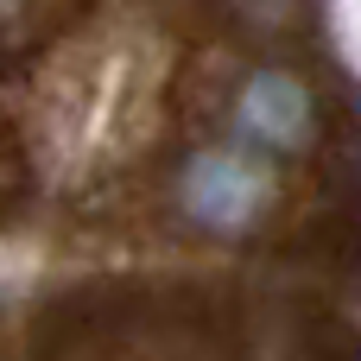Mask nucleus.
<instances>
[{
	"label": "nucleus",
	"mask_w": 361,
	"mask_h": 361,
	"mask_svg": "<svg viewBox=\"0 0 361 361\" xmlns=\"http://www.w3.org/2000/svg\"><path fill=\"white\" fill-rule=\"evenodd\" d=\"M222 140L279 165V159H298L317 146L324 133V102H317V82L292 63H254L235 76V95H228V114H222Z\"/></svg>",
	"instance_id": "f03ea898"
},
{
	"label": "nucleus",
	"mask_w": 361,
	"mask_h": 361,
	"mask_svg": "<svg viewBox=\"0 0 361 361\" xmlns=\"http://www.w3.org/2000/svg\"><path fill=\"white\" fill-rule=\"evenodd\" d=\"M171 209L197 235L241 241V235L267 228V216L279 209V165H267L228 140H197L171 165Z\"/></svg>",
	"instance_id": "f257e3e1"
}]
</instances>
